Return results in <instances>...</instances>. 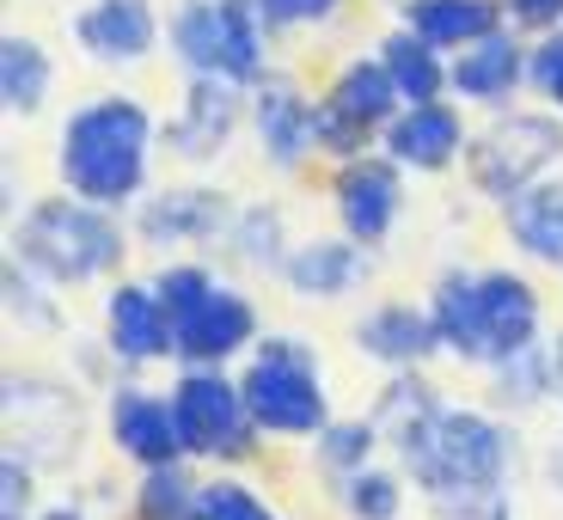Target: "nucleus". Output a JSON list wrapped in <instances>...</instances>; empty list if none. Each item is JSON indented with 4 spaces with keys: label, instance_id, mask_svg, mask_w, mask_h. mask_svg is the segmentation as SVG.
Masks as SVG:
<instances>
[{
    "label": "nucleus",
    "instance_id": "nucleus-44",
    "mask_svg": "<svg viewBox=\"0 0 563 520\" xmlns=\"http://www.w3.org/2000/svg\"><path fill=\"white\" fill-rule=\"evenodd\" d=\"M31 520H92V515H86L80 502H49V508H37Z\"/></svg>",
    "mask_w": 563,
    "mask_h": 520
},
{
    "label": "nucleus",
    "instance_id": "nucleus-4",
    "mask_svg": "<svg viewBox=\"0 0 563 520\" xmlns=\"http://www.w3.org/2000/svg\"><path fill=\"white\" fill-rule=\"evenodd\" d=\"M240 386L264 441H312L338 417L324 392V355L300 331H264L257 350L240 362Z\"/></svg>",
    "mask_w": 563,
    "mask_h": 520
},
{
    "label": "nucleus",
    "instance_id": "nucleus-32",
    "mask_svg": "<svg viewBox=\"0 0 563 520\" xmlns=\"http://www.w3.org/2000/svg\"><path fill=\"white\" fill-rule=\"evenodd\" d=\"M202 496V465L197 460H172V465H147L135 472L123 496V520H190Z\"/></svg>",
    "mask_w": 563,
    "mask_h": 520
},
{
    "label": "nucleus",
    "instance_id": "nucleus-12",
    "mask_svg": "<svg viewBox=\"0 0 563 520\" xmlns=\"http://www.w3.org/2000/svg\"><path fill=\"white\" fill-rule=\"evenodd\" d=\"M99 331L111 338L117 362L129 374H147V367H178V319L159 300L154 276H117L104 281V307H99Z\"/></svg>",
    "mask_w": 563,
    "mask_h": 520
},
{
    "label": "nucleus",
    "instance_id": "nucleus-30",
    "mask_svg": "<svg viewBox=\"0 0 563 520\" xmlns=\"http://www.w3.org/2000/svg\"><path fill=\"white\" fill-rule=\"evenodd\" d=\"M49 92H56L49 49L37 37H25V31H7L0 37V111L13 117V123H31V117H43Z\"/></svg>",
    "mask_w": 563,
    "mask_h": 520
},
{
    "label": "nucleus",
    "instance_id": "nucleus-41",
    "mask_svg": "<svg viewBox=\"0 0 563 520\" xmlns=\"http://www.w3.org/2000/svg\"><path fill=\"white\" fill-rule=\"evenodd\" d=\"M37 465L19 453H0V515H37Z\"/></svg>",
    "mask_w": 563,
    "mask_h": 520
},
{
    "label": "nucleus",
    "instance_id": "nucleus-40",
    "mask_svg": "<svg viewBox=\"0 0 563 520\" xmlns=\"http://www.w3.org/2000/svg\"><path fill=\"white\" fill-rule=\"evenodd\" d=\"M355 0H264V13L276 31H319L331 19H343Z\"/></svg>",
    "mask_w": 563,
    "mask_h": 520
},
{
    "label": "nucleus",
    "instance_id": "nucleus-39",
    "mask_svg": "<svg viewBox=\"0 0 563 520\" xmlns=\"http://www.w3.org/2000/svg\"><path fill=\"white\" fill-rule=\"evenodd\" d=\"M435 520H515V490H460L429 502Z\"/></svg>",
    "mask_w": 563,
    "mask_h": 520
},
{
    "label": "nucleus",
    "instance_id": "nucleus-22",
    "mask_svg": "<svg viewBox=\"0 0 563 520\" xmlns=\"http://www.w3.org/2000/svg\"><path fill=\"white\" fill-rule=\"evenodd\" d=\"M429 319H435L441 355L460 367H490V338H484V312H478V269L448 264L429 281Z\"/></svg>",
    "mask_w": 563,
    "mask_h": 520
},
{
    "label": "nucleus",
    "instance_id": "nucleus-35",
    "mask_svg": "<svg viewBox=\"0 0 563 520\" xmlns=\"http://www.w3.org/2000/svg\"><path fill=\"white\" fill-rule=\"evenodd\" d=\"M190 520H282V515L252 478H240V472H209Z\"/></svg>",
    "mask_w": 563,
    "mask_h": 520
},
{
    "label": "nucleus",
    "instance_id": "nucleus-31",
    "mask_svg": "<svg viewBox=\"0 0 563 520\" xmlns=\"http://www.w3.org/2000/svg\"><path fill=\"white\" fill-rule=\"evenodd\" d=\"M324 496H331V508H338L343 520H398L417 490H410V472L386 453V460L362 465V472H350V478H331Z\"/></svg>",
    "mask_w": 563,
    "mask_h": 520
},
{
    "label": "nucleus",
    "instance_id": "nucleus-28",
    "mask_svg": "<svg viewBox=\"0 0 563 520\" xmlns=\"http://www.w3.org/2000/svg\"><path fill=\"white\" fill-rule=\"evenodd\" d=\"M393 19L410 31H422V37L435 43V49H448V56H460L465 43L503 31V7H496V0H398Z\"/></svg>",
    "mask_w": 563,
    "mask_h": 520
},
{
    "label": "nucleus",
    "instance_id": "nucleus-25",
    "mask_svg": "<svg viewBox=\"0 0 563 520\" xmlns=\"http://www.w3.org/2000/svg\"><path fill=\"white\" fill-rule=\"evenodd\" d=\"M319 99L331 104V111H343L350 123H362L367 135H380L386 123L398 117V86L393 74H386V62L374 56V49H355V56H343L338 68H331V80L319 86Z\"/></svg>",
    "mask_w": 563,
    "mask_h": 520
},
{
    "label": "nucleus",
    "instance_id": "nucleus-17",
    "mask_svg": "<svg viewBox=\"0 0 563 520\" xmlns=\"http://www.w3.org/2000/svg\"><path fill=\"white\" fill-rule=\"evenodd\" d=\"M472 141V117L453 99H422V104H398V117L380 129V154H393L410 178H441L465 159Z\"/></svg>",
    "mask_w": 563,
    "mask_h": 520
},
{
    "label": "nucleus",
    "instance_id": "nucleus-1",
    "mask_svg": "<svg viewBox=\"0 0 563 520\" xmlns=\"http://www.w3.org/2000/svg\"><path fill=\"white\" fill-rule=\"evenodd\" d=\"M154 154H159V117L123 86L86 92L80 104H68V117L56 129L62 190L117 214H129L154 190Z\"/></svg>",
    "mask_w": 563,
    "mask_h": 520
},
{
    "label": "nucleus",
    "instance_id": "nucleus-7",
    "mask_svg": "<svg viewBox=\"0 0 563 520\" xmlns=\"http://www.w3.org/2000/svg\"><path fill=\"white\" fill-rule=\"evenodd\" d=\"M172 410H178L184 453L209 472H240L264 453L252 405H245L240 367H172Z\"/></svg>",
    "mask_w": 563,
    "mask_h": 520
},
{
    "label": "nucleus",
    "instance_id": "nucleus-20",
    "mask_svg": "<svg viewBox=\"0 0 563 520\" xmlns=\"http://www.w3.org/2000/svg\"><path fill=\"white\" fill-rule=\"evenodd\" d=\"M355 355H367L374 367H429L441 355L435 319H429V300H374V307L355 319L350 331Z\"/></svg>",
    "mask_w": 563,
    "mask_h": 520
},
{
    "label": "nucleus",
    "instance_id": "nucleus-10",
    "mask_svg": "<svg viewBox=\"0 0 563 520\" xmlns=\"http://www.w3.org/2000/svg\"><path fill=\"white\" fill-rule=\"evenodd\" d=\"M240 202L233 190L221 184H202V178H184V184H159L129 209V226H135V245L159 257H178V252H214L227 240Z\"/></svg>",
    "mask_w": 563,
    "mask_h": 520
},
{
    "label": "nucleus",
    "instance_id": "nucleus-46",
    "mask_svg": "<svg viewBox=\"0 0 563 520\" xmlns=\"http://www.w3.org/2000/svg\"><path fill=\"white\" fill-rule=\"evenodd\" d=\"M386 7H398V0H386Z\"/></svg>",
    "mask_w": 563,
    "mask_h": 520
},
{
    "label": "nucleus",
    "instance_id": "nucleus-6",
    "mask_svg": "<svg viewBox=\"0 0 563 520\" xmlns=\"http://www.w3.org/2000/svg\"><path fill=\"white\" fill-rule=\"evenodd\" d=\"M558 166H563V111H551V104H515V111L484 117L460 159L465 190L490 209H508L521 190H533Z\"/></svg>",
    "mask_w": 563,
    "mask_h": 520
},
{
    "label": "nucleus",
    "instance_id": "nucleus-21",
    "mask_svg": "<svg viewBox=\"0 0 563 520\" xmlns=\"http://www.w3.org/2000/svg\"><path fill=\"white\" fill-rule=\"evenodd\" d=\"M478 312H484V338H490V362L527 350V343H545V295L527 269L508 264L478 269Z\"/></svg>",
    "mask_w": 563,
    "mask_h": 520
},
{
    "label": "nucleus",
    "instance_id": "nucleus-16",
    "mask_svg": "<svg viewBox=\"0 0 563 520\" xmlns=\"http://www.w3.org/2000/svg\"><path fill=\"white\" fill-rule=\"evenodd\" d=\"M68 37L92 68H141L166 43V19L154 0H80L68 13Z\"/></svg>",
    "mask_w": 563,
    "mask_h": 520
},
{
    "label": "nucleus",
    "instance_id": "nucleus-11",
    "mask_svg": "<svg viewBox=\"0 0 563 520\" xmlns=\"http://www.w3.org/2000/svg\"><path fill=\"white\" fill-rule=\"evenodd\" d=\"M405 178L410 172L393 154H380V147L343 159V166H324V202H331L338 233L380 252L398 233V221H405Z\"/></svg>",
    "mask_w": 563,
    "mask_h": 520
},
{
    "label": "nucleus",
    "instance_id": "nucleus-19",
    "mask_svg": "<svg viewBox=\"0 0 563 520\" xmlns=\"http://www.w3.org/2000/svg\"><path fill=\"white\" fill-rule=\"evenodd\" d=\"M380 269V252L350 233H312V240H295L288 264H282V288L307 307H338V300L362 295L367 281Z\"/></svg>",
    "mask_w": 563,
    "mask_h": 520
},
{
    "label": "nucleus",
    "instance_id": "nucleus-42",
    "mask_svg": "<svg viewBox=\"0 0 563 520\" xmlns=\"http://www.w3.org/2000/svg\"><path fill=\"white\" fill-rule=\"evenodd\" d=\"M496 7H503V25L521 31V37L563 31V0H496Z\"/></svg>",
    "mask_w": 563,
    "mask_h": 520
},
{
    "label": "nucleus",
    "instance_id": "nucleus-3",
    "mask_svg": "<svg viewBox=\"0 0 563 520\" xmlns=\"http://www.w3.org/2000/svg\"><path fill=\"white\" fill-rule=\"evenodd\" d=\"M398 465L410 472V490L422 508L460 490H515L521 435H515V417H503V410L448 398V410L429 422V435L417 447L398 453Z\"/></svg>",
    "mask_w": 563,
    "mask_h": 520
},
{
    "label": "nucleus",
    "instance_id": "nucleus-23",
    "mask_svg": "<svg viewBox=\"0 0 563 520\" xmlns=\"http://www.w3.org/2000/svg\"><path fill=\"white\" fill-rule=\"evenodd\" d=\"M441 410H448V392L429 380V367H393L380 380V392L367 398V417H374V429H380L393 460L429 435V422H435Z\"/></svg>",
    "mask_w": 563,
    "mask_h": 520
},
{
    "label": "nucleus",
    "instance_id": "nucleus-26",
    "mask_svg": "<svg viewBox=\"0 0 563 520\" xmlns=\"http://www.w3.org/2000/svg\"><path fill=\"white\" fill-rule=\"evenodd\" d=\"M374 56L386 62V74H393V86H398V99H405V104L448 99L453 56H448V49H435L422 31H410V25H398V19H393V25L374 37Z\"/></svg>",
    "mask_w": 563,
    "mask_h": 520
},
{
    "label": "nucleus",
    "instance_id": "nucleus-8",
    "mask_svg": "<svg viewBox=\"0 0 563 520\" xmlns=\"http://www.w3.org/2000/svg\"><path fill=\"white\" fill-rule=\"evenodd\" d=\"M86 386L56 380V374H31V367H7L0 374V417H7V453L31 460L37 472H74L86 441Z\"/></svg>",
    "mask_w": 563,
    "mask_h": 520
},
{
    "label": "nucleus",
    "instance_id": "nucleus-45",
    "mask_svg": "<svg viewBox=\"0 0 563 520\" xmlns=\"http://www.w3.org/2000/svg\"><path fill=\"white\" fill-rule=\"evenodd\" d=\"M545 478H551V484H558V490H563V441H558V447L545 453Z\"/></svg>",
    "mask_w": 563,
    "mask_h": 520
},
{
    "label": "nucleus",
    "instance_id": "nucleus-34",
    "mask_svg": "<svg viewBox=\"0 0 563 520\" xmlns=\"http://www.w3.org/2000/svg\"><path fill=\"white\" fill-rule=\"evenodd\" d=\"M0 312L25 338H56L62 331V288H49L19 257H7V269H0Z\"/></svg>",
    "mask_w": 563,
    "mask_h": 520
},
{
    "label": "nucleus",
    "instance_id": "nucleus-27",
    "mask_svg": "<svg viewBox=\"0 0 563 520\" xmlns=\"http://www.w3.org/2000/svg\"><path fill=\"white\" fill-rule=\"evenodd\" d=\"M214 252L245 276H282V264L295 252L282 202H240V214H233V226H227V240Z\"/></svg>",
    "mask_w": 563,
    "mask_h": 520
},
{
    "label": "nucleus",
    "instance_id": "nucleus-38",
    "mask_svg": "<svg viewBox=\"0 0 563 520\" xmlns=\"http://www.w3.org/2000/svg\"><path fill=\"white\" fill-rule=\"evenodd\" d=\"M527 99L563 111V31L533 37V56H527Z\"/></svg>",
    "mask_w": 563,
    "mask_h": 520
},
{
    "label": "nucleus",
    "instance_id": "nucleus-18",
    "mask_svg": "<svg viewBox=\"0 0 563 520\" xmlns=\"http://www.w3.org/2000/svg\"><path fill=\"white\" fill-rule=\"evenodd\" d=\"M527 56H533V37L521 31H490V37L465 43L448 68V92L478 117H496V111H515L527 99Z\"/></svg>",
    "mask_w": 563,
    "mask_h": 520
},
{
    "label": "nucleus",
    "instance_id": "nucleus-24",
    "mask_svg": "<svg viewBox=\"0 0 563 520\" xmlns=\"http://www.w3.org/2000/svg\"><path fill=\"white\" fill-rule=\"evenodd\" d=\"M496 214H503V240L515 245L527 264L563 276V172L539 178L533 190H521V197Z\"/></svg>",
    "mask_w": 563,
    "mask_h": 520
},
{
    "label": "nucleus",
    "instance_id": "nucleus-9",
    "mask_svg": "<svg viewBox=\"0 0 563 520\" xmlns=\"http://www.w3.org/2000/svg\"><path fill=\"white\" fill-rule=\"evenodd\" d=\"M240 129H252V86L221 80V74H184V99L159 123V147L166 159L202 172L233 154Z\"/></svg>",
    "mask_w": 563,
    "mask_h": 520
},
{
    "label": "nucleus",
    "instance_id": "nucleus-2",
    "mask_svg": "<svg viewBox=\"0 0 563 520\" xmlns=\"http://www.w3.org/2000/svg\"><path fill=\"white\" fill-rule=\"evenodd\" d=\"M135 252V226L129 214L99 209V202L74 197V190H49V197H31L25 209L7 221V257L43 276L62 295H80V288H99L117 281Z\"/></svg>",
    "mask_w": 563,
    "mask_h": 520
},
{
    "label": "nucleus",
    "instance_id": "nucleus-29",
    "mask_svg": "<svg viewBox=\"0 0 563 520\" xmlns=\"http://www.w3.org/2000/svg\"><path fill=\"white\" fill-rule=\"evenodd\" d=\"M484 405L515 417V422L558 405V392H551V343H527V350L484 367Z\"/></svg>",
    "mask_w": 563,
    "mask_h": 520
},
{
    "label": "nucleus",
    "instance_id": "nucleus-13",
    "mask_svg": "<svg viewBox=\"0 0 563 520\" xmlns=\"http://www.w3.org/2000/svg\"><path fill=\"white\" fill-rule=\"evenodd\" d=\"M312 117H319V92L300 86V74L269 68L264 80L252 86V141L257 159L282 178H295L319 159V135H312Z\"/></svg>",
    "mask_w": 563,
    "mask_h": 520
},
{
    "label": "nucleus",
    "instance_id": "nucleus-15",
    "mask_svg": "<svg viewBox=\"0 0 563 520\" xmlns=\"http://www.w3.org/2000/svg\"><path fill=\"white\" fill-rule=\"evenodd\" d=\"M264 338V312L240 281H214L209 300L178 319V367H240Z\"/></svg>",
    "mask_w": 563,
    "mask_h": 520
},
{
    "label": "nucleus",
    "instance_id": "nucleus-14",
    "mask_svg": "<svg viewBox=\"0 0 563 520\" xmlns=\"http://www.w3.org/2000/svg\"><path fill=\"white\" fill-rule=\"evenodd\" d=\"M104 447L117 453L123 465L147 472V465H172V460H190L178 435V410H172L166 386H147V380H117L104 392Z\"/></svg>",
    "mask_w": 563,
    "mask_h": 520
},
{
    "label": "nucleus",
    "instance_id": "nucleus-36",
    "mask_svg": "<svg viewBox=\"0 0 563 520\" xmlns=\"http://www.w3.org/2000/svg\"><path fill=\"white\" fill-rule=\"evenodd\" d=\"M214 281L221 276H214V264H202V257H166V264L154 269V288H159V300L172 307V319H184L190 307H202Z\"/></svg>",
    "mask_w": 563,
    "mask_h": 520
},
{
    "label": "nucleus",
    "instance_id": "nucleus-37",
    "mask_svg": "<svg viewBox=\"0 0 563 520\" xmlns=\"http://www.w3.org/2000/svg\"><path fill=\"white\" fill-rule=\"evenodd\" d=\"M68 367H74V380L86 386V392H111L117 386V374H129L123 362H117V350H111V338H68Z\"/></svg>",
    "mask_w": 563,
    "mask_h": 520
},
{
    "label": "nucleus",
    "instance_id": "nucleus-33",
    "mask_svg": "<svg viewBox=\"0 0 563 520\" xmlns=\"http://www.w3.org/2000/svg\"><path fill=\"white\" fill-rule=\"evenodd\" d=\"M307 447H312V472L331 484V478H350V472L374 465L386 453V441H380V429H374V417L362 410V417H331Z\"/></svg>",
    "mask_w": 563,
    "mask_h": 520
},
{
    "label": "nucleus",
    "instance_id": "nucleus-5",
    "mask_svg": "<svg viewBox=\"0 0 563 520\" xmlns=\"http://www.w3.org/2000/svg\"><path fill=\"white\" fill-rule=\"evenodd\" d=\"M276 37L264 0H178L166 13V56L184 74H221L257 86L276 68Z\"/></svg>",
    "mask_w": 563,
    "mask_h": 520
},
{
    "label": "nucleus",
    "instance_id": "nucleus-43",
    "mask_svg": "<svg viewBox=\"0 0 563 520\" xmlns=\"http://www.w3.org/2000/svg\"><path fill=\"white\" fill-rule=\"evenodd\" d=\"M551 343V392H558V410H563V324H558V338H545Z\"/></svg>",
    "mask_w": 563,
    "mask_h": 520
}]
</instances>
